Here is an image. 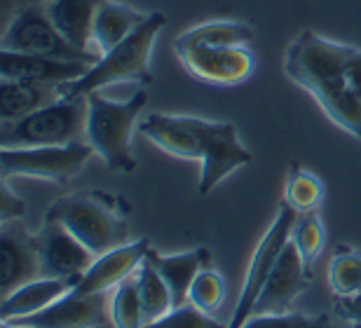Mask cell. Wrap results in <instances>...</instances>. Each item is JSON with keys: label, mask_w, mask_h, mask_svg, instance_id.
Returning <instances> with one entry per match:
<instances>
[{"label": "cell", "mask_w": 361, "mask_h": 328, "mask_svg": "<svg viewBox=\"0 0 361 328\" xmlns=\"http://www.w3.org/2000/svg\"><path fill=\"white\" fill-rule=\"evenodd\" d=\"M111 322L113 328H143V308L139 298V284H136V274L129 277L113 288L111 296Z\"/></svg>", "instance_id": "27"}, {"label": "cell", "mask_w": 361, "mask_h": 328, "mask_svg": "<svg viewBox=\"0 0 361 328\" xmlns=\"http://www.w3.org/2000/svg\"><path fill=\"white\" fill-rule=\"evenodd\" d=\"M336 317L352 328H361V293L336 298Z\"/></svg>", "instance_id": "32"}, {"label": "cell", "mask_w": 361, "mask_h": 328, "mask_svg": "<svg viewBox=\"0 0 361 328\" xmlns=\"http://www.w3.org/2000/svg\"><path fill=\"white\" fill-rule=\"evenodd\" d=\"M35 235H38L42 277H54V279L71 281L75 286L97 258L73 232L66 230L54 218L45 216L40 232Z\"/></svg>", "instance_id": "11"}, {"label": "cell", "mask_w": 361, "mask_h": 328, "mask_svg": "<svg viewBox=\"0 0 361 328\" xmlns=\"http://www.w3.org/2000/svg\"><path fill=\"white\" fill-rule=\"evenodd\" d=\"M92 68L82 61H63L54 56H35L0 49V80H31L45 85H66Z\"/></svg>", "instance_id": "16"}, {"label": "cell", "mask_w": 361, "mask_h": 328, "mask_svg": "<svg viewBox=\"0 0 361 328\" xmlns=\"http://www.w3.org/2000/svg\"><path fill=\"white\" fill-rule=\"evenodd\" d=\"M3 328H14V326H10V324H3Z\"/></svg>", "instance_id": "35"}, {"label": "cell", "mask_w": 361, "mask_h": 328, "mask_svg": "<svg viewBox=\"0 0 361 328\" xmlns=\"http://www.w3.org/2000/svg\"><path fill=\"white\" fill-rule=\"evenodd\" d=\"M298 312H286V315H251L242 328H293L300 322Z\"/></svg>", "instance_id": "31"}, {"label": "cell", "mask_w": 361, "mask_h": 328, "mask_svg": "<svg viewBox=\"0 0 361 328\" xmlns=\"http://www.w3.org/2000/svg\"><path fill=\"white\" fill-rule=\"evenodd\" d=\"M87 136V97H61L17 122H0V148L71 145Z\"/></svg>", "instance_id": "6"}, {"label": "cell", "mask_w": 361, "mask_h": 328, "mask_svg": "<svg viewBox=\"0 0 361 328\" xmlns=\"http://www.w3.org/2000/svg\"><path fill=\"white\" fill-rule=\"evenodd\" d=\"M150 251L148 239H139V242L122 244L118 249L106 251L101 256L94 258L87 272L82 274V279L75 284L73 291L80 296L92 293H111V288H118L122 281L129 279L139 272Z\"/></svg>", "instance_id": "15"}, {"label": "cell", "mask_w": 361, "mask_h": 328, "mask_svg": "<svg viewBox=\"0 0 361 328\" xmlns=\"http://www.w3.org/2000/svg\"><path fill=\"white\" fill-rule=\"evenodd\" d=\"M176 45H251L254 31L242 21H207L176 35Z\"/></svg>", "instance_id": "22"}, {"label": "cell", "mask_w": 361, "mask_h": 328, "mask_svg": "<svg viewBox=\"0 0 361 328\" xmlns=\"http://www.w3.org/2000/svg\"><path fill=\"white\" fill-rule=\"evenodd\" d=\"M293 328H343V326H338L334 319L326 317V315H322V317H305L302 315L300 322Z\"/></svg>", "instance_id": "34"}, {"label": "cell", "mask_w": 361, "mask_h": 328, "mask_svg": "<svg viewBox=\"0 0 361 328\" xmlns=\"http://www.w3.org/2000/svg\"><path fill=\"white\" fill-rule=\"evenodd\" d=\"M71 291H73L71 281L54 279V277H40V279L28 281L21 288L12 291L10 296L3 298V303H0V319L10 322V319L35 315V312L49 308V305L71 293Z\"/></svg>", "instance_id": "20"}, {"label": "cell", "mask_w": 361, "mask_h": 328, "mask_svg": "<svg viewBox=\"0 0 361 328\" xmlns=\"http://www.w3.org/2000/svg\"><path fill=\"white\" fill-rule=\"evenodd\" d=\"M148 104V92H136L127 101H111L101 92L87 94V141L104 159L108 169L132 174L136 157L132 152V134L139 115Z\"/></svg>", "instance_id": "5"}, {"label": "cell", "mask_w": 361, "mask_h": 328, "mask_svg": "<svg viewBox=\"0 0 361 328\" xmlns=\"http://www.w3.org/2000/svg\"><path fill=\"white\" fill-rule=\"evenodd\" d=\"M291 244L298 249L305 267L312 272L317 258L322 256L324 246H326V228H324L317 211H312V214H300L295 218L291 230Z\"/></svg>", "instance_id": "26"}, {"label": "cell", "mask_w": 361, "mask_h": 328, "mask_svg": "<svg viewBox=\"0 0 361 328\" xmlns=\"http://www.w3.org/2000/svg\"><path fill=\"white\" fill-rule=\"evenodd\" d=\"M329 286L334 298L361 293V251L341 246L329 262Z\"/></svg>", "instance_id": "25"}, {"label": "cell", "mask_w": 361, "mask_h": 328, "mask_svg": "<svg viewBox=\"0 0 361 328\" xmlns=\"http://www.w3.org/2000/svg\"><path fill=\"white\" fill-rule=\"evenodd\" d=\"M61 99L59 85L0 80V122H17Z\"/></svg>", "instance_id": "18"}, {"label": "cell", "mask_w": 361, "mask_h": 328, "mask_svg": "<svg viewBox=\"0 0 361 328\" xmlns=\"http://www.w3.org/2000/svg\"><path fill=\"white\" fill-rule=\"evenodd\" d=\"M139 131L162 152L200 162L197 193L204 197L230 174L251 164V150L240 141L233 122H214L195 115L150 113Z\"/></svg>", "instance_id": "2"}, {"label": "cell", "mask_w": 361, "mask_h": 328, "mask_svg": "<svg viewBox=\"0 0 361 328\" xmlns=\"http://www.w3.org/2000/svg\"><path fill=\"white\" fill-rule=\"evenodd\" d=\"M310 279H312V272L305 267L298 249L288 242L265 281L251 315H286L291 312L293 300L307 288Z\"/></svg>", "instance_id": "14"}, {"label": "cell", "mask_w": 361, "mask_h": 328, "mask_svg": "<svg viewBox=\"0 0 361 328\" xmlns=\"http://www.w3.org/2000/svg\"><path fill=\"white\" fill-rule=\"evenodd\" d=\"M26 214V202L19 195H14L7 186V178H3V190H0V223L21 221Z\"/></svg>", "instance_id": "30"}, {"label": "cell", "mask_w": 361, "mask_h": 328, "mask_svg": "<svg viewBox=\"0 0 361 328\" xmlns=\"http://www.w3.org/2000/svg\"><path fill=\"white\" fill-rule=\"evenodd\" d=\"M111 322V298L108 293L80 296L71 291L49 308L35 315L10 319L14 328H99Z\"/></svg>", "instance_id": "12"}, {"label": "cell", "mask_w": 361, "mask_h": 328, "mask_svg": "<svg viewBox=\"0 0 361 328\" xmlns=\"http://www.w3.org/2000/svg\"><path fill=\"white\" fill-rule=\"evenodd\" d=\"M0 49L35 56H54L63 61H82L94 66L99 61L97 54L80 52L59 33L54 21L49 19L47 5L28 7L19 12L3 31H0Z\"/></svg>", "instance_id": "8"}, {"label": "cell", "mask_w": 361, "mask_h": 328, "mask_svg": "<svg viewBox=\"0 0 361 328\" xmlns=\"http://www.w3.org/2000/svg\"><path fill=\"white\" fill-rule=\"evenodd\" d=\"M146 12H139L125 3H115V0H101L97 17L92 26V52L106 54L115 45H120L136 26L146 19Z\"/></svg>", "instance_id": "19"}, {"label": "cell", "mask_w": 361, "mask_h": 328, "mask_svg": "<svg viewBox=\"0 0 361 328\" xmlns=\"http://www.w3.org/2000/svg\"><path fill=\"white\" fill-rule=\"evenodd\" d=\"M136 284H139V298H141V308H143V322H157L162 319L167 312L174 310V300L167 288V284L160 277V272L155 269L153 262L143 260V265L136 272ZM143 324V326H146Z\"/></svg>", "instance_id": "24"}, {"label": "cell", "mask_w": 361, "mask_h": 328, "mask_svg": "<svg viewBox=\"0 0 361 328\" xmlns=\"http://www.w3.org/2000/svg\"><path fill=\"white\" fill-rule=\"evenodd\" d=\"M167 26V17L162 12H148V17L127 35L111 52L101 54L99 61L73 83L61 85V97H87L92 92H101L108 85L120 83H153L150 73V56L157 42V35Z\"/></svg>", "instance_id": "4"}, {"label": "cell", "mask_w": 361, "mask_h": 328, "mask_svg": "<svg viewBox=\"0 0 361 328\" xmlns=\"http://www.w3.org/2000/svg\"><path fill=\"white\" fill-rule=\"evenodd\" d=\"M324 197H326V188H324L322 178L317 174L302 169V166L293 164L288 169L286 183H284V204L295 214H312L319 211Z\"/></svg>", "instance_id": "23"}, {"label": "cell", "mask_w": 361, "mask_h": 328, "mask_svg": "<svg viewBox=\"0 0 361 328\" xmlns=\"http://www.w3.org/2000/svg\"><path fill=\"white\" fill-rule=\"evenodd\" d=\"M295 218H298V214L288 209L286 204H281L272 225L263 235L261 242H258L254 256H251V260H249L247 279H244L240 300H237V305H235V312H233V317H230L228 328H242L244 322L251 317L258 296H261L265 281H268L270 272L274 269V265H277L281 251H284L286 244L291 242V230H293Z\"/></svg>", "instance_id": "10"}, {"label": "cell", "mask_w": 361, "mask_h": 328, "mask_svg": "<svg viewBox=\"0 0 361 328\" xmlns=\"http://www.w3.org/2000/svg\"><path fill=\"white\" fill-rule=\"evenodd\" d=\"M143 328H228V324L223 326L221 322H216L214 317L204 315V312H200L197 308H192V305L188 303V305H180V308H174L162 319L150 322Z\"/></svg>", "instance_id": "29"}, {"label": "cell", "mask_w": 361, "mask_h": 328, "mask_svg": "<svg viewBox=\"0 0 361 328\" xmlns=\"http://www.w3.org/2000/svg\"><path fill=\"white\" fill-rule=\"evenodd\" d=\"M174 54L195 80L214 87H237L254 75L251 45H176Z\"/></svg>", "instance_id": "9"}, {"label": "cell", "mask_w": 361, "mask_h": 328, "mask_svg": "<svg viewBox=\"0 0 361 328\" xmlns=\"http://www.w3.org/2000/svg\"><path fill=\"white\" fill-rule=\"evenodd\" d=\"M49 3H52V0H0V31H3L19 12L28 10V7H42Z\"/></svg>", "instance_id": "33"}, {"label": "cell", "mask_w": 361, "mask_h": 328, "mask_svg": "<svg viewBox=\"0 0 361 328\" xmlns=\"http://www.w3.org/2000/svg\"><path fill=\"white\" fill-rule=\"evenodd\" d=\"M223 298H226V281L214 267H207L195 277L190 293H188V303L204 315L214 317L223 305Z\"/></svg>", "instance_id": "28"}, {"label": "cell", "mask_w": 361, "mask_h": 328, "mask_svg": "<svg viewBox=\"0 0 361 328\" xmlns=\"http://www.w3.org/2000/svg\"><path fill=\"white\" fill-rule=\"evenodd\" d=\"M92 155H97L87 141L71 145H42V148H0L3 178L24 176L47 183L66 186Z\"/></svg>", "instance_id": "7"}, {"label": "cell", "mask_w": 361, "mask_h": 328, "mask_svg": "<svg viewBox=\"0 0 361 328\" xmlns=\"http://www.w3.org/2000/svg\"><path fill=\"white\" fill-rule=\"evenodd\" d=\"M148 260L153 262L155 269L164 279V284H167L171 300H174V308H180V305H188V293H190L195 277H197L202 269L212 267V251L202 246V249L162 256V253L150 249Z\"/></svg>", "instance_id": "17"}, {"label": "cell", "mask_w": 361, "mask_h": 328, "mask_svg": "<svg viewBox=\"0 0 361 328\" xmlns=\"http://www.w3.org/2000/svg\"><path fill=\"white\" fill-rule=\"evenodd\" d=\"M40 277L38 235H31L21 221L0 223V296H10Z\"/></svg>", "instance_id": "13"}, {"label": "cell", "mask_w": 361, "mask_h": 328, "mask_svg": "<svg viewBox=\"0 0 361 328\" xmlns=\"http://www.w3.org/2000/svg\"><path fill=\"white\" fill-rule=\"evenodd\" d=\"M284 73L331 122L361 141V49L300 31L284 54Z\"/></svg>", "instance_id": "1"}, {"label": "cell", "mask_w": 361, "mask_h": 328, "mask_svg": "<svg viewBox=\"0 0 361 328\" xmlns=\"http://www.w3.org/2000/svg\"><path fill=\"white\" fill-rule=\"evenodd\" d=\"M47 218L59 221L87 246L94 256L129 244L132 204L106 190H78L49 204Z\"/></svg>", "instance_id": "3"}, {"label": "cell", "mask_w": 361, "mask_h": 328, "mask_svg": "<svg viewBox=\"0 0 361 328\" xmlns=\"http://www.w3.org/2000/svg\"><path fill=\"white\" fill-rule=\"evenodd\" d=\"M101 0H52L47 5L49 19L59 33L80 52H92V26ZM99 56V54H97Z\"/></svg>", "instance_id": "21"}]
</instances>
